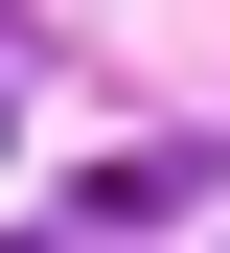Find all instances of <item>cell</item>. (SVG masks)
Instances as JSON below:
<instances>
[{
	"mask_svg": "<svg viewBox=\"0 0 230 253\" xmlns=\"http://www.w3.org/2000/svg\"><path fill=\"white\" fill-rule=\"evenodd\" d=\"M161 207H207V161H92V184H69V230H161Z\"/></svg>",
	"mask_w": 230,
	"mask_h": 253,
	"instance_id": "6da1fadb",
	"label": "cell"
}]
</instances>
